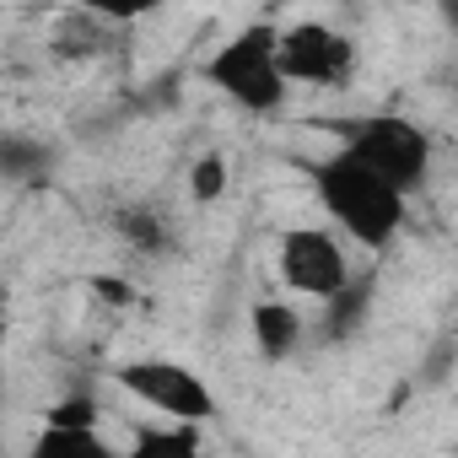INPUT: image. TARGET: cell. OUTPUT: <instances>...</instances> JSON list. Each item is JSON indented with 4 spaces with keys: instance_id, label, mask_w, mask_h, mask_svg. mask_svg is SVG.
<instances>
[{
    "instance_id": "1",
    "label": "cell",
    "mask_w": 458,
    "mask_h": 458,
    "mask_svg": "<svg viewBox=\"0 0 458 458\" xmlns=\"http://www.w3.org/2000/svg\"><path fill=\"white\" fill-rule=\"evenodd\" d=\"M308 183L318 210L340 226V233L361 249H388L404 233V216H410V194L399 183H388L383 173H372L361 157H351L345 146L329 157L308 162Z\"/></svg>"
},
{
    "instance_id": "2",
    "label": "cell",
    "mask_w": 458,
    "mask_h": 458,
    "mask_svg": "<svg viewBox=\"0 0 458 458\" xmlns=\"http://www.w3.org/2000/svg\"><path fill=\"white\" fill-rule=\"evenodd\" d=\"M199 81L216 87L233 108L254 114V119H276L292 98V76L281 65V28L276 22H243L233 38H221L205 55Z\"/></svg>"
},
{
    "instance_id": "3",
    "label": "cell",
    "mask_w": 458,
    "mask_h": 458,
    "mask_svg": "<svg viewBox=\"0 0 458 458\" xmlns=\"http://www.w3.org/2000/svg\"><path fill=\"white\" fill-rule=\"evenodd\" d=\"M351 157H361L372 173H383L388 183H399L404 194H415L426 178H431V135L404 119V114H367V119H351L345 124V140H340Z\"/></svg>"
},
{
    "instance_id": "4",
    "label": "cell",
    "mask_w": 458,
    "mask_h": 458,
    "mask_svg": "<svg viewBox=\"0 0 458 458\" xmlns=\"http://www.w3.org/2000/svg\"><path fill=\"white\" fill-rule=\"evenodd\" d=\"M345 233L329 226H286L276 243V276L292 297L308 302H335L351 286V259H345Z\"/></svg>"
},
{
    "instance_id": "5",
    "label": "cell",
    "mask_w": 458,
    "mask_h": 458,
    "mask_svg": "<svg viewBox=\"0 0 458 458\" xmlns=\"http://www.w3.org/2000/svg\"><path fill=\"white\" fill-rule=\"evenodd\" d=\"M114 383L135 404H146L151 415H167V420H199L205 426L216 415V388L173 356H130L114 367Z\"/></svg>"
},
{
    "instance_id": "6",
    "label": "cell",
    "mask_w": 458,
    "mask_h": 458,
    "mask_svg": "<svg viewBox=\"0 0 458 458\" xmlns=\"http://www.w3.org/2000/svg\"><path fill=\"white\" fill-rule=\"evenodd\" d=\"M281 65H286L292 87L335 92V87H351V76H356V44L340 28L302 17V22L281 28Z\"/></svg>"
},
{
    "instance_id": "7",
    "label": "cell",
    "mask_w": 458,
    "mask_h": 458,
    "mask_svg": "<svg viewBox=\"0 0 458 458\" xmlns=\"http://www.w3.org/2000/svg\"><path fill=\"white\" fill-rule=\"evenodd\" d=\"M249 335H254V351L265 361H286V356L302 351V313L292 302H281V297H265L249 313Z\"/></svg>"
},
{
    "instance_id": "8",
    "label": "cell",
    "mask_w": 458,
    "mask_h": 458,
    "mask_svg": "<svg viewBox=\"0 0 458 458\" xmlns=\"http://www.w3.org/2000/svg\"><path fill=\"white\" fill-rule=\"evenodd\" d=\"M205 447V437H199V420H167L162 415V426H135L130 431V453H140V458H189V453H199Z\"/></svg>"
},
{
    "instance_id": "9",
    "label": "cell",
    "mask_w": 458,
    "mask_h": 458,
    "mask_svg": "<svg viewBox=\"0 0 458 458\" xmlns=\"http://www.w3.org/2000/svg\"><path fill=\"white\" fill-rule=\"evenodd\" d=\"M114 226L130 238V249H140V254H167V249H173L167 221H162V210H151V205H124V210L114 216Z\"/></svg>"
},
{
    "instance_id": "10",
    "label": "cell",
    "mask_w": 458,
    "mask_h": 458,
    "mask_svg": "<svg viewBox=\"0 0 458 458\" xmlns=\"http://www.w3.org/2000/svg\"><path fill=\"white\" fill-rule=\"evenodd\" d=\"M33 453H38V458H44V453H49V458H55V453H71V458H108L114 447L98 437V426H92V431H76V426H44L38 442H33Z\"/></svg>"
},
{
    "instance_id": "11",
    "label": "cell",
    "mask_w": 458,
    "mask_h": 458,
    "mask_svg": "<svg viewBox=\"0 0 458 458\" xmlns=\"http://www.w3.org/2000/svg\"><path fill=\"white\" fill-rule=\"evenodd\" d=\"M226 183H233V162H226L221 151L194 157V167H189V194H194V205H216V199L226 194Z\"/></svg>"
},
{
    "instance_id": "12",
    "label": "cell",
    "mask_w": 458,
    "mask_h": 458,
    "mask_svg": "<svg viewBox=\"0 0 458 458\" xmlns=\"http://www.w3.org/2000/svg\"><path fill=\"white\" fill-rule=\"evenodd\" d=\"M98 420H103V410H98L92 394H71V399H60V404L44 410V426H76V431H92Z\"/></svg>"
},
{
    "instance_id": "13",
    "label": "cell",
    "mask_w": 458,
    "mask_h": 458,
    "mask_svg": "<svg viewBox=\"0 0 458 458\" xmlns=\"http://www.w3.org/2000/svg\"><path fill=\"white\" fill-rule=\"evenodd\" d=\"M71 6H81L92 17H108V22H140V17H151L162 6V0H71Z\"/></svg>"
},
{
    "instance_id": "14",
    "label": "cell",
    "mask_w": 458,
    "mask_h": 458,
    "mask_svg": "<svg viewBox=\"0 0 458 458\" xmlns=\"http://www.w3.org/2000/svg\"><path fill=\"white\" fill-rule=\"evenodd\" d=\"M87 297H98L103 308H135V286L124 281V276H108V270H98V276H87Z\"/></svg>"
},
{
    "instance_id": "15",
    "label": "cell",
    "mask_w": 458,
    "mask_h": 458,
    "mask_svg": "<svg viewBox=\"0 0 458 458\" xmlns=\"http://www.w3.org/2000/svg\"><path fill=\"white\" fill-rule=\"evenodd\" d=\"M437 17H442V28L458 38V0H437Z\"/></svg>"
}]
</instances>
